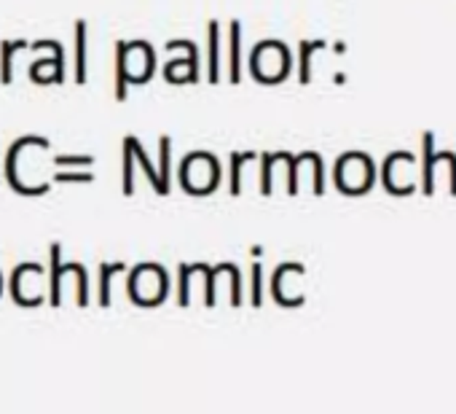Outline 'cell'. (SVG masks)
Returning a JSON list of instances; mask_svg holds the SVG:
<instances>
[{"label": "cell", "mask_w": 456, "mask_h": 414, "mask_svg": "<svg viewBox=\"0 0 456 414\" xmlns=\"http://www.w3.org/2000/svg\"><path fill=\"white\" fill-rule=\"evenodd\" d=\"M217 20H209L207 25V46H209V60H207V79L209 84L220 81V30Z\"/></svg>", "instance_id": "9"}, {"label": "cell", "mask_w": 456, "mask_h": 414, "mask_svg": "<svg viewBox=\"0 0 456 414\" xmlns=\"http://www.w3.org/2000/svg\"><path fill=\"white\" fill-rule=\"evenodd\" d=\"M30 79L36 84H62L65 81V49L57 41L52 49V60H36L30 65Z\"/></svg>", "instance_id": "8"}, {"label": "cell", "mask_w": 456, "mask_h": 414, "mask_svg": "<svg viewBox=\"0 0 456 414\" xmlns=\"http://www.w3.org/2000/svg\"><path fill=\"white\" fill-rule=\"evenodd\" d=\"M124 269H126L124 261H113V264L100 267V307H110V280L116 272H124Z\"/></svg>", "instance_id": "17"}, {"label": "cell", "mask_w": 456, "mask_h": 414, "mask_svg": "<svg viewBox=\"0 0 456 414\" xmlns=\"http://www.w3.org/2000/svg\"><path fill=\"white\" fill-rule=\"evenodd\" d=\"M183 46H185V60H172V62L164 65V79L169 84H193V81H199V52H196V44L183 38Z\"/></svg>", "instance_id": "7"}, {"label": "cell", "mask_w": 456, "mask_h": 414, "mask_svg": "<svg viewBox=\"0 0 456 414\" xmlns=\"http://www.w3.org/2000/svg\"><path fill=\"white\" fill-rule=\"evenodd\" d=\"M156 70V52L148 41L116 44V100H126V89L151 81Z\"/></svg>", "instance_id": "1"}, {"label": "cell", "mask_w": 456, "mask_h": 414, "mask_svg": "<svg viewBox=\"0 0 456 414\" xmlns=\"http://www.w3.org/2000/svg\"><path fill=\"white\" fill-rule=\"evenodd\" d=\"M325 44L322 41H301V84H309L312 81V54L317 49H322Z\"/></svg>", "instance_id": "19"}, {"label": "cell", "mask_w": 456, "mask_h": 414, "mask_svg": "<svg viewBox=\"0 0 456 414\" xmlns=\"http://www.w3.org/2000/svg\"><path fill=\"white\" fill-rule=\"evenodd\" d=\"M196 272H201L204 275V288H207V296H204V304L207 307H215V277L223 272V269H228L232 267V261H225V264H215V267H209V264H191Z\"/></svg>", "instance_id": "14"}, {"label": "cell", "mask_w": 456, "mask_h": 414, "mask_svg": "<svg viewBox=\"0 0 456 414\" xmlns=\"http://www.w3.org/2000/svg\"><path fill=\"white\" fill-rule=\"evenodd\" d=\"M256 153L253 151H245V153H232V178H228V180H232V186H228V188H232V194L237 196V194H242V164L245 161H250Z\"/></svg>", "instance_id": "18"}, {"label": "cell", "mask_w": 456, "mask_h": 414, "mask_svg": "<svg viewBox=\"0 0 456 414\" xmlns=\"http://www.w3.org/2000/svg\"><path fill=\"white\" fill-rule=\"evenodd\" d=\"M169 294V275L161 264H137L126 277V296L137 307H159Z\"/></svg>", "instance_id": "2"}, {"label": "cell", "mask_w": 456, "mask_h": 414, "mask_svg": "<svg viewBox=\"0 0 456 414\" xmlns=\"http://www.w3.org/2000/svg\"><path fill=\"white\" fill-rule=\"evenodd\" d=\"M242 25L240 20L232 22V49H228V54H232V60H228V81L232 84H240L242 81Z\"/></svg>", "instance_id": "10"}, {"label": "cell", "mask_w": 456, "mask_h": 414, "mask_svg": "<svg viewBox=\"0 0 456 414\" xmlns=\"http://www.w3.org/2000/svg\"><path fill=\"white\" fill-rule=\"evenodd\" d=\"M0 294H4V275H0Z\"/></svg>", "instance_id": "23"}, {"label": "cell", "mask_w": 456, "mask_h": 414, "mask_svg": "<svg viewBox=\"0 0 456 414\" xmlns=\"http://www.w3.org/2000/svg\"><path fill=\"white\" fill-rule=\"evenodd\" d=\"M20 49H28V41H4V46H0V81L4 84H12L14 79V70H12V62H14V54Z\"/></svg>", "instance_id": "11"}, {"label": "cell", "mask_w": 456, "mask_h": 414, "mask_svg": "<svg viewBox=\"0 0 456 414\" xmlns=\"http://www.w3.org/2000/svg\"><path fill=\"white\" fill-rule=\"evenodd\" d=\"M159 178H161V186H164V194H169V188H172V170H169V164H172V140L164 135L161 140H159Z\"/></svg>", "instance_id": "15"}, {"label": "cell", "mask_w": 456, "mask_h": 414, "mask_svg": "<svg viewBox=\"0 0 456 414\" xmlns=\"http://www.w3.org/2000/svg\"><path fill=\"white\" fill-rule=\"evenodd\" d=\"M261 283H264V272H261V264H253V307H261V304H264Z\"/></svg>", "instance_id": "21"}, {"label": "cell", "mask_w": 456, "mask_h": 414, "mask_svg": "<svg viewBox=\"0 0 456 414\" xmlns=\"http://www.w3.org/2000/svg\"><path fill=\"white\" fill-rule=\"evenodd\" d=\"M132 151H134V159L142 164V170H145V175H148V180H151L153 191H156V194H161V196H167V194H164V186H161V178H159V167H153L151 156L145 153V148H142V143H140L137 137H132Z\"/></svg>", "instance_id": "13"}, {"label": "cell", "mask_w": 456, "mask_h": 414, "mask_svg": "<svg viewBox=\"0 0 456 414\" xmlns=\"http://www.w3.org/2000/svg\"><path fill=\"white\" fill-rule=\"evenodd\" d=\"M92 161H94V156H54V164H60V167H65V164H76V167H92Z\"/></svg>", "instance_id": "22"}, {"label": "cell", "mask_w": 456, "mask_h": 414, "mask_svg": "<svg viewBox=\"0 0 456 414\" xmlns=\"http://www.w3.org/2000/svg\"><path fill=\"white\" fill-rule=\"evenodd\" d=\"M121 188L129 196L134 191V151H132V135L124 137V167H121Z\"/></svg>", "instance_id": "16"}, {"label": "cell", "mask_w": 456, "mask_h": 414, "mask_svg": "<svg viewBox=\"0 0 456 414\" xmlns=\"http://www.w3.org/2000/svg\"><path fill=\"white\" fill-rule=\"evenodd\" d=\"M73 275L78 280V307H89V272L78 261H62V248L54 243L49 248V304H62V277Z\"/></svg>", "instance_id": "5"}, {"label": "cell", "mask_w": 456, "mask_h": 414, "mask_svg": "<svg viewBox=\"0 0 456 414\" xmlns=\"http://www.w3.org/2000/svg\"><path fill=\"white\" fill-rule=\"evenodd\" d=\"M336 186L344 194H365L373 186V161L365 153H344L336 161Z\"/></svg>", "instance_id": "6"}, {"label": "cell", "mask_w": 456, "mask_h": 414, "mask_svg": "<svg viewBox=\"0 0 456 414\" xmlns=\"http://www.w3.org/2000/svg\"><path fill=\"white\" fill-rule=\"evenodd\" d=\"M177 180L188 194L207 196L220 183V161L209 151H193L180 161Z\"/></svg>", "instance_id": "3"}, {"label": "cell", "mask_w": 456, "mask_h": 414, "mask_svg": "<svg viewBox=\"0 0 456 414\" xmlns=\"http://www.w3.org/2000/svg\"><path fill=\"white\" fill-rule=\"evenodd\" d=\"M76 84H86V22H76Z\"/></svg>", "instance_id": "12"}, {"label": "cell", "mask_w": 456, "mask_h": 414, "mask_svg": "<svg viewBox=\"0 0 456 414\" xmlns=\"http://www.w3.org/2000/svg\"><path fill=\"white\" fill-rule=\"evenodd\" d=\"M54 180L57 183H92L94 175L92 172H57Z\"/></svg>", "instance_id": "20"}, {"label": "cell", "mask_w": 456, "mask_h": 414, "mask_svg": "<svg viewBox=\"0 0 456 414\" xmlns=\"http://www.w3.org/2000/svg\"><path fill=\"white\" fill-rule=\"evenodd\" d=\"M250 73L261 84H280L290 73V52L282 41L266 38L253 46L250 54Z\"/></svg>", "instance_id": "4"}]
</instances>
